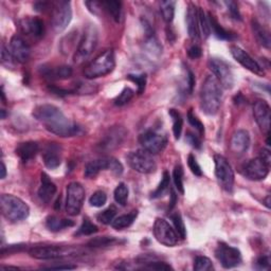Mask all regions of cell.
<instances>
[{"label": "cell", "mask_w": 271, "mask_h": 271, "mask_svg": "<svg viewBox=\"0 0 271 271\" xmlns=\"http://www.w3.org/2000/svg\"><path fill=\"white\" fill-rule=\"evenodd\" d=\"M33 117L58 137H74L82 134L81 127L70 121L58 107L51 104L38 105L33 110Z\"/></svg>", "instance_id": "6da1fadb"}, {"label": "cell", "mask_w": 271, "mask_h": 271, "mask_svg": "<svg viewBox=\"0 0 271 271\" xmlns=\"http://www.w3.org/2000/svg\"><path fill=\"white\" fill-rule=\"evenodd\" d=\"M222 86L212 75H208L200 88V107L208 116H215L222 105Z\"/></svg>", "instance_id": "7a4b0ae2"}, {"label": "cell", "mask_w": 271, "mask_h": 271, "mask_svg": "<svg viewBox=\"0 0 271 271\" xmlns=\"http://www.w3.org/2000/svg\"><path fill=\"white\" fill-rule=\"evenodd\" d=\"M116 67V56L113 49H107L90 62L84 69L85 78L93 80L113 72Z\"/></svg>", "instance_id": "3957f363"}, {"label": "cell", "mask_w": 271, "mask_h": 271, "mask_svg": "<svg viewBox=\"0 0 271 271\" xmlns=\"http://www.w3.org/2000/svg\"><path fill=\"white\" fill-rule=\"evenodd\" d=\"M2 215L12 223H19L29 216L30 208L22 199L11 194H3L0 198Z\"/></svg>", "instance_id": "277c9868"}, {"label": "cell", "mask_w": 271, "mask_h": 271, "mask_svg": "<svg viewBox=\"0 0 271 271\" xmlns=\"http://www.w3.org/2000/svg\"><path fill=\"white\" fill-rule=\"evenodd\" d=\"M99 41V31L95 24L89 23L84 31L80 44L74 54V62L82 63L87 59L95 51Z\"/></svg>", "instance_id": "5b68a950"}, {"label": "cell", "mask_w": 271, "mask_h": 271, "mask_svg": "<svg viewBox=\"0 0 271 271\" xmlns=\"http://www.w3.org/2000/svg\"><path fill=\"white\" fill-rule=\"evenodd\" d=\"M127 162L134 171L140 174H150L154 173L157 168V164L155 159L152 158L150 152L145 149H138L135 151H131L126 156Z\"/></svg>", "instance_id": "8992f818"}, {"label": "cell", "mask_w": 271, "mask_h": 271, "mask_svg": "<svg viewBox=\"0 0 271 271\" xmlns=\"http://www.w3.org/2000/svg\"><path fill=\"white\" fill-rule=\"evenodd\" d=\"M72 19V7L70 1L61 0L53 4L51 12V25L55 32L59 33L67 29Z\"/></svg>", "instance_id": "52a82bcc"}, {"label": "cell", "mask_w": 271, "mask_h": 271, "mask_svg": "<svg viewBox=\"0 0 271 271\" xmlns=\"http://www.w3.org/2000/svg\"><path fill=\"white\" fill-rule=\"evenodd\" d=\"M85 199V189L80 182H71L67 185L66 212L71 216L80 214Z\"/></svg>", "instance_id": "ba28073f"}, {"label": "cell", "mask_w": 271, "mask_h": 271, "mask_svg": "<svg viewBox=\"0 0 271 271\" xmlns=\"http://www.w3.org/2000/svg\"><path fill=\"white\" fill-rule=\"evenodd\" d=\"M209 67L214 73V78L226 89H231L234 86V75L230 65L222 58L213 57L209 61Z\"/></svg>", "instance_id": "9c48e42d"}, {"label": "cell", "mask_w": 271, "mask_h": 271, "mask_svg": "<svg viewBox=\"0 0 271 271\" xmlns=\"http://www.w3.org/2000/svg\"><path fill=\"white\" fill-rule=\"evenodd\" d=\"M215 163V176L217 181L222 188L227 191L231 192L234 185V172L231 164L229 161L222 155L214 156Z\"/></svg>", "instance_id": "30bf717a"}, {"label": "cell", "mask_w": 271, "mask_h": 271, "mask_svg": "<svg viewBox=\"0 0 271 271\" xmlns=\"http://www.w3.org/2000/svg\"><path fill=\"white\" fill-rule=\"evenodd\" d=\"M139 141L143 149L150 152L151 155L159 154L165 148L167 144L166 136L158 130H149L143 133L140 136Z\"/></svg>", "instance_id": "8fae6325"}, {"label": "cell", "mask_w": 271, "mask_h": 271, "mask_svg": "<svg viewBox=\"0 0 271 271\" xmlns=\"http://www.w3.org/2000/svg\"><path fill=\"white\" fill-rule=\"evenodd\" d=\"M152 232H154L155 239L166 247H175L179 240L175 229L163 218H156Z\"/></svg>", "instance_id": "7c38bea8"}, {"label": "cell", "mask_w": 271, "mask_h": 271, "mask_svg": "<svg viewBox=\"0 0 271 271\" xmlns=\"http://www.w3.org/2000/svg\"><path fill=\"white\" fill-rule=\"evenodd\" d=\"M127 132L122 126H113L104 134L98 144L101 151H112L118 148L124 142Z\"/></svg>", "instance_id": "4fadbf2b"}, {"label": "cell", "mask_w": 271, "mask_h": 271, "mask_svg": "<svg viewBox=\"0 0 271 271\" xmlns=\"http://www.w3.org/2000/svg\"><path fill=\"white\" fill-rule=\"evenodd\" d=\"M215 257L222 266L226 269H230L239 266L242 263L241 251L224 243H219L215 250Z\"/></svg>", "instance_id": "5bb4252c"}, {"label": "cell", "mask_w": 271, "mask_h": 271, "mask_svg": "<svg viewBox=\"0 0 271 271\" xmlns=\"http://www.w3.org/2000/svg\"><path fill=\"white\" fill-rule=\"evenodd\" d=\"M71 248L61 247V246H38L30 249L29 254L36 260H56L73 254Z\"/></svg>", "instance_id": "9a60e30c"}, {"label": "cell", "mask_w": 271, "mask_h": 271, "mask_svg": "<svg viewBox=\"0 0 271 271\" xmlns=\"http://www.w3.org/2000/svg\"><path fill=\"white\" fill-rule=\"evenodd\" d=\"M253 116L260 129L269 136L270 133V120H271V110L267 102L263 100H258L253 104Z\"/></svg>", "instance_id": "2e32d148"}, {"label": "cell", "mask_w": 271, "mask_h": 271, "mask_svg": "<svg viewBox=\"0 0 271 271\" xmlns=\"http://www.w3.org/2000/svg\"><path fill=\"white\" fill-rule=\"evenodd\" d=\"M230 52H231L232 56L234 57L235 61L239 62L244 68H246V69H248L252 73L258 74V75L265 74V71L262 68V66L259 65L258 62L254 61V59L242 48L237 47V46H231Z\"/></svg>", "instance_id": "e0dca14e"}, {"label": "cell", "mask_w": 271, "mask_h": 271, "mask_svg": "<svg viewBox=\"0 0 271 271\" xmlns=\"http://www.w3.org/2000/svg\"><path fill=\"white\" fill-rule=\"evenodd\" d=\"M270 165L265 161H263L260 157L250 160L245 166V176L250 180L260 181L264 180L269 174Z\"/></svg>", "instance_id": "ac0fdd59"}, {"label": "cell", "mask_w": 271, "mask_h": 271, "mask_svg": "<svg viewBox=\"0 0 271 271\" xmlns=\"http://www.w3.org/2000/svg\"><path fill=\"white\" fill-rule=\"evenodd\" d=\"M11 55L18 63H27L31 55L30 46L24 41L20 36H13L10 40V47H8Z\"/></svg>", "instance_id": "d6986e66"}, {"label": "cell", "mask_w": 271, "mask_h": 271, "mask_svg": "<svg viewBox=\"0 0 271 271\" xmlns=\"http://www.w3.org/2000/svg\"><path fill=\"white\" fill-rule=\"evenodd\" d=\"M21 31L34 38H41L45 33V25L38 17H25L19 22Z\"/></svg>", "instance_id": "ffe728a7"}, {"label": "cell", "mask_w": 271, "mask_h": 271, "mask_svg": "<svg viewBox=\"0 0 271 271\" xmlns=\"http://www.w3.org/2000/svg\"><path fill=\"white\" fill-rule=\"evenodd\" d=\"M198 8L199 7H197L194 3H190L188 11H186V15H185L186 28H188L189 36L193 40H198L200 37Z\"/></svg>", "instance_id": "44dd1931"}, {"label": "cell", "mask_w": 271, "mask_h": 271, "mask_svg": "<svg viewBox=\"0 0 271 271\" xmlns=\"http://www.w3.org/2000/svg\"><path fill=\"white\" fill-rule=\"evenodd\" d=\"M45 165L50 169L57 168L62 163V148L56 143H50L42 152Z\"/></svg>", "instance_id": "7402d4cb"}, {"label": "cell", "mask_w": 271, "mask_h": 271, "mask_svg": "<svg viewBox=\"0 0 271 271\" xmlns=\"http://www.w3.org/2000/svg\"><path fill=\"white\" fill-rule=\"evenodd\" d=\"M56 185L50 179L46 173L40 174V186L38 189V197L45 203H49L56 194Z\"/></svg>", "instance_id": "603a6c76"}, {"label": "cell", "mask_w": 271, "mask_h": 271, "mask_svg": "<svg viewBox=\"0 0 271 271\" xmlns=\"http://www.w3.org/2000/svg\"><path fill=\"white\" fill-rule=\"evenodd\" d=\"M231 149L237 155H242L250 146V135L247 131L240 130L234 133L231 139Z\"/></svg>", "instance_id": "cb8c5ba5"}, {"label": "cell", "mask_w": 271, "mask_h": 271, "mask_svg": "<svg viewBox=\"0 0 271 271\" xmlns=\"http://www.w3.org/2000/svg\"><path fill=\"white\" fill-rule=\"evenodd\" d=\"M40 73L44 78L51 81L67 80L72 75V68L70 66H58L51 68H41Z\"/></svg>", "instance_id": "d4e9b609"}, {"label": "cell", "mask_w": 271, "mask_h": 271, "mask_svg": "<svg viewBox=\"0 0 271 271\" xmlns=\"http://www.w3.org/2000/svg\"><path fill=\"white\" fill-rule=\"evenodd\" d=\"M39 150V146L36 142L34 141H25L19 143L16 147V155L20 158L22 162H28V161L35 158Z\"/></svg>", "instance_id": "484cf974"}, {"label": "cell", "mask_w": 271, "mask_h": 271, "mask_svg": "<svg viewBox=\"0 0 271 271\" xmlns=\"http://www.w3.org/2000/svg\"><path fill=\"white\" fill-rule=\"evenodd\" d=\"M251 28H252L253 35L254 37H256L259 44L266 49H270V45H271L270 32L264 27V25H262L256 19L252 20Z\"/></svg>", "instance_id": "4316f807"}, {"label": "cell", "mask_w": 271, "mask_h": 271, "mask_svg": "<svg viewBox=\"0 0 271 271\" xmlns=\"http://www.w3.org/2000/svg\"><path fill=\"white\" fill-rule=\"evenodd\" d=\"M110 157H103L97 160L90 161L85 167V177L95 178L101 171L109 169Z\"/></svg>", "instance_id": "83f0119b"}, {"label": "cell", "mask_w": 271, "mask_h": 271, "mask_svg": "<svg viewBox=\"0 0 271 271\" xmlns=\"http://www.w3.org/2000/svg\"><path fill=\"white\" fill-rule=\"evenodd\" d=\"M208 18H209V22H210V28H211V31H213L214 35L219 38V39H223V40H233L236 38V35L234 33L230 32L226 30L225 28L222 27V24H219L218 21L216 20L215 17L212 15L211 13H209L208 15Z\"/></svg>", "instance_id": "f1b7e54d"}, {"label": "cell", "mask_w": 271, "mask_h": 271, "mask_svg": "<svg viewBox=\"0 0 271 271\" xmlns=\"http://www.w3.org/2000/svg\"><path fill=\"white\" fill-rule=\"evenodd\" d=\"M46 226L50 231L58 232L62 231L66 228L73 227L74 223L70 219L67 218H59L57 216H49L46 220Z\"/></svg>", "instance_id": "f546056e"}, {"label": "cell", "mask_w": 271, "mask_h": 271, "mask_svg": "<svg viewBox=\"0 0 271 271\" xmlns=\"http://www.w3.org/2000/svg\"><path fill=\"white\" fill-rule=\"evenodd\" d=\"M138 216V211H133L129 214H124L119 216L114 219L112 223V227L116 230H123V229L129 228L133 225V223L136 220Z\"/></svg>", "instance_id": "4dcf8cb0"}, {"label": "cell", "mask_w": 271, "mask_h": 271, "mask_svg": "<svg viewBox=\"0 0 271 271\" xmlns=\"http://www.w3.org/2000/svg\"><path fill=\"white\" fill-rule=\"evenodd\" d=\"M101 6L112 16V18L119 22L121 19V12H122V2L121 1H115V0H110V1H102Z\"/></svg>", "instance_id": "1f68e13d"}, {"label": "cell", "mask_w": 271, "mask_h": 271, "mask_svg": "<svg viewBox=\"0 0 271 271\" xmlns=\"http://www.w3.org/2000/svg\"><path fill=\"white\" fill-rule=\"evenodd\" d=\"M120 244V240L114 236H101L96 237L88 243V246L91 248H106L112 247V246Z\"/></svg>", "instance_id": "d6a6232c"}, {"label": "cell", "mask_w": 271, "mask_h": 271, "mask_svg": "<svg viewBox=\"0 0 271 271\" xmlns=\"http://www.w3.org/2000/svg\"><path fill=\"white\" fill-rule=\"evenodd\" d=\"M169 186H171V177H169V174L165 171L163 173L162 179H161L159 185L157 186V189L151 193V198L157 199L164 196L168 191H171V188H169Z\"/></svg>", "instance_id": "836d02e7"}, {"label": "cell", "mask_w": 271, "mask_h": 271, "mask_svg": "<svg viewBox=\"0 0 271 271\" xmlns=\"http://www.w3.org/2000/svg\"><path fill=\"white\" fill-rule=\"evenodd\" d=\"M175 5H176V2L172 1V0H166V1L160 2L161 16H162L163 20L167 23H171L174 19Z\"/></svg>", "instance_id": "e575fe53"}, {"label": "cell", "mask_w": 271, "mask_h": 271, "mask_svg": "<svg viewBox=\"0 0 271 271\" xmlns=\"http://www.w3.org/2000/svg\"><path fill=\"white\" fill-rule=\"evenodd\" d=\"M168 114H169V116H171L172 120H173L174 137L176 140L180 139L181 133H182V126H183V119H182L180 113L176 109H169Z\"/></svg>", "instance_id": "d590c367"}, {"label": "cell", "mask_w": 271, "mask_h": 271, "mask_svg": "<svg viewBox=\"0 0 271 271\" xmlns=\"http://www.w3.org/2000/svg\"><path fill=\"white\" fill-rule=\"evenodd\" d=\"M129 195H130L129 186H127L124 182L119 183L114 193L116 202L119 203L120 206H123V207L126 206L127 200H129Z\"/></svg>", "instance_id": "8d00e7d4"}, {"label": "cell", "mask_w": 271, "mask_h": 271, "mask_svg": "<svg viewBox=\"0 0 271 271\" xmlns=\"http://www.w3.org/2000/svg\"><path fill=\"white\" fill-rule=\"evenodd\" d=\"M198 17H199V30L200 35L203 38H208L211 34V28L208 16L206 15V12L202 10L201 7L198 8Z\"/></svg>", "instance_id": "74e56055"}, {"label": "cell", "mask_w": 271, "mask_h": 271, "mask_svg": "<svg viewBox=\"0 0 271 271\" xmlns=\"http://www.w3.org/2000/svg\"><path fill=\"white\" fill-rule=\"evenodd\" d=\"M116 214H117V209H116V207L112 206V207L107 208L106 210L100 212V213L97 215V219L99 220L100 223L104 224V225H112Z\"/></svg>", "instance_id": "f35d334b"}, {"label": "cell", "mask_w": 271, "mask_h": 271, "mask_svg": "<svg viewBox=\"0 0 271 271\" xmlns=\"http://www.w3.org/2000/svg\"><path fill=\"white\" fill-rule=\"evenodd\" d=\"M135 96V91L130 88V87H125L120 93H119V96L115 99V104L117 106H124L127 103H130L132 101V99Z\"/></svg>", "instance_id": "ab89813d"}, {"label": "cell", "mask_w": 271, "mask_h": 271, "mask_svg": "<svg viewBox=\"0 0 271 271\" xmlns=\"http://www.w3.org/2000/svg\"><path fill=\"white\" fill-rule=\"evenodd\" d=\"M194 270L195 271H211L214 270L212 262L207 257H197L194 260Z\"/></svg>", "instance_id": "60d3db41"}, {"label": "cell", "mask_w": 271, "mask_h": 271, "mask_svg": "<svg viewBox=\"0 0 271 271\" xmlns=\"http://www.w3.org/2000/svg\"><path fill=\"white\" fill-rule=\"evenodd\" d=\"M171 218L173 220V224L175 226V230H176L178 236H179L180 239L184 240L186 237V229H185L183 219H182L180 213H178V212H177V213L172 214Z\"/></svg>", "instance_id": "b9f144b4"}, {"label": "cell", "mask_w": 271, "mask_h": 271, "mask_svg": "<svg viewBox=\"0 0 271 271\" xmlns=\"http://www.w3.org/2000/svg\"><path fill=\"white\" fill-rule=\"evenodd\" d=\"M97 232H98V227L95 224H92L88 218H84L83 223H82L81 227L79 228L78 232L75 233V235H78V236H80V235H92V234H95Z\"/></svg>", "instance_id": "7bdbcfd3"}, {"label": "cell", "mask_w": 271, "mask_h": 271, "mask_svg": "<svg viewBox=\"0 0 271 271\" xmlns=\"http://www.w3.org/2000/svg\"><path fill=\"white\" fill-rule=\"evenodd\" d=\"M173 180L177 191L180 194H184L183 186V169L181 165H176L173 172Z\"/></svg>", "instance_id": "ee69618b"}, {"label": "cell", "mask_w": 271, "mask_h": 271, "mask_svg": "<svg viewBox=\"0 0 271 271\" xmlns=\"http://www.w3.org/2000/svg\"><path fill=\"white\" fill-rule=\"evenodd\" d=\"M107 201V195L104 191H97L91 195L89 199V203L91 207L95 208H101L103 207Z\"/></svg>", "instance_id": "f6af8a7d"}, {"label": "cell", "mask_w": 271, "mask_h": 271, "mask_svg": "<svg viewBox=\"0 0 271 271\" xmlns=\"http://www.w3.org/2000/svg\"><path fill=\"white\" fill-rule=\"evenodd\" d=\"M127 79L137 85V86H138V93H139V95H142V93L144 92V90H145V87H146V74L145 73L129 74Z\"/></svg>", "instance_id": "bcb514c9"}, {"label": "cell", "mask_w": 271, "mask_h": 271, "mask_svg": "<svg viewBox=\"0 0 271 271\" xmlns=\"http://www.w3.org/2000/svg\"><path fill=\"white\" fill-rule=\"evenodd\" d=\"M188 120H189L190 124L198 131L200 136H202L203 134H205V126H203V124L201 123V121L199 120V119L193 114L192 109L190 110L189 114H188Z\"/></svg>", "instance_id": "7dc6e473"}, {"label": "cell", "mask_w": 271, "mask_h": 271, "mask_svg": "<svg viewBox=\"0 0 271 271\" xmlns=\"http://www.w3.org/2000/svg\"><path fill=\"white\" fill-rule=\"evenodd\" d=\"M146 265L144 268L150 269V270H172L173 268L164 262H157V261H149L145 262Z\"/></svg>", "instance_id": "c3c4849f"}, {"label": "cell", "mask_w": 271, "mask_h": 271, "mask_svg": "<svg viewBox=\"0 0 271 271\" xmlns=\"http://www.w3.org/2000/svg\"><path fill=\"white\" fill-rule=\"evenodd\" d=\"M188 165H189V167H190V169H191V172H192L195 176H198V177L202 176L201 167H200V165L198 164L196 158H195V156L192 155V154H190L189 157H188Z\"/></svg>", "instance_id": "681fc988"}, {"label": "cell", "mask_w": 271, "mask_h": 271, "mask_svg": "<svg viewBox=\"0 0 271 271\" xmlns=\"http://www.w3.org/2000/svg\"><path fill=\"white\" fill-rule=\"evenodd\" d=\"M109 171H112L116 176H120L123 173V165L120 161L114 157H110Z\"/></svg>", "instance_id": "f907efd6"}, {"label": "cell", "mask_w": 271, "mask_h": 271, "mask_svg": "<svg viewBox=\"0 0 271 271\" xmlns=\"http://www.w3.org/2000/svg\"><path fill=\"white\" fill-rule=\"evenodd\" d=\"M15 59L13 58V56L11 55L10 51H8L3 45L1 47V63L3 66L6 67H12L14 64Z\"/></svg>", "instance_id": "816d5d0a"}, {"label": "cell", "mask_w": 271, "mask_h": 271, "mask_svg": "<svg viewBox=\"0 0 271 271\" xmlns=\"http://www.w3.org/2000/svg\"><path fill=\"white\" fill-rule=\"evenodd\" d=\"M226 4L228 6L229 12H230V15L233 17V18L235 20H242V17H241L240 11H239V6H237L236 2L229 1V2H226Z\"/></svg>", "instance_id": "f5cc1de1"}, {"label": "cell", "mask_w": 271, "mask_h": 271, "mask_svg": "<svg viewBox=\"0 0 271 271\" xmlns=\"http://www.w3.org/2000/svg\"><path fill=\"white\" fill-rule=\"evenodd\" d=\"M186 141H188L191 145L195 148H200L201 147V142H200V139L197 137L196 135L191 133V132H188L186 133Z\"/></svg>", "instance_id": "db71d44e"}, {"label": "cell", "mask_w": 271, "mask_h": 271, "mask_svg": "<svg viewBox=\"0 0 271 271\" xmlns=\"http://www.w3.org/2000/svg\"><path fill=\"white\" fill-rule=\"evenodd\" d=\"M256 264H257V268L260 269V270L269 269V267H270V259H269L268 256H263V257L258 259Z\"/></svg>", "instance_id": "11a10c76"}, {"label": "cell", "mask_w": 271, "mask_h": 271, "mask_svg": "<svg viewBox=\"0 0 271 271\" xmlns=\"http://www.w3.org/2000/svg\"><path fill=\"white\" fill-rule=\"evenodd\" d=\"M202 54V51H201V48L197 45H193L192 47H190V49L188 50V55L193 58V59H196V58H199Z\"/></svg>", "instance_id": "9f6ffc18"}, {"label": "cell", "mask_w": 271, "mask_h": 271, "mask_svg": "<svg viewBox=\"0 0 271 271\" xmlns=\"http://www.w3.org/2000/svg\"><path fill=\"white\" fill-rule=\"evenodd\" d=\"M260 158L263 160V161H265V162L267 164L270 165L271 163V156H270V150L268 148H263L261 150V155H260Z\"/></svg>", "instance_id": "6f0895ef"}, {"label": "cell", "mask_w": 271, "mask_h": 271, "mask_svg": "<svg viewBox=\"0 0 271 271\" xmlns=\"http://www.w3.org/2000/svg\"><path fill=\"white\" fill-rule=\"evenodd\" d=\"M45 269H51V270H69V269H75L76 266L74 265H58V266H50V267H44Z\"/></svg>", "instance_id": "680465c9"}, {"label": "cell", "mask_w": 271, "mask_h": 271, "mask_svg": "<svg viewBox=\"0 0 271 271\" xmlns=\"http://www.w3.org/2000/svg\"><path fill=\"white\" fill-rule=\"evenodd\" d=\"M48 5H49V2H45V1H40V2H36L35 4H34V6H35V10L36 11H40V12H42V11H45L46 10V8L48 7Z\"/></svg>", "instance_id": "91938a15"}, {"label": "cell", "mask_w": 271, "mask_h": 271, "mask_svg": "<svg viewBox=\"0 0 271 271\" xmlns=\"http://www.w3.org/2000/svg\"><path fill=\"white\" fill-rule=\"evenodd\" d=\"M1 166H2V168H1V172H2V174H1V179H4L5 176H6V167H5V164H4L3 161L1 162Z\"/></svg>", "instance_id": "94428289"}, {"label": "cell", "mask_w": 271, "mask_h": 271, "mask_svg": "<svg viewBox=\"0 0 271 271\" xmlns=\"http://www.w3.org/2000/svg\"><path fill=\"white\" fill-rule=\"evenodd\" d=\"M269 199H270V196H267V198H266V200H265V205H266V207H267L268 209L270 208V205H269L270 201H269Z\"/></svg>", "instance_id": "6125c7cd"}, {"label": "cell", "mask_w": 271, "mask_h": 271, "mask_svg": "<svg viewBox=\"0 0 271 271\" xmlns=\"http://www.w3.org/2000/svg\"><path fill=\"white\" fill-rule=\"evenodd\" d=\"M1 114H2V116H1V119H4V118H5V114H4V109H2V110H1Z\"/></svg>", "instance_id": "be15d7a7"}]
</instances>
